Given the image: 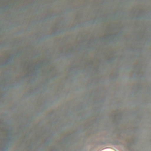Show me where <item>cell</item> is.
Segmentation results:
<instances>
[{
    "instance_id": "obj_1",
    "label": "cell",
    "mask_w": 151,
    "mask_h": 151,
    "mask_svg": "<svg viewBox=\"0 0 151 151\" xmlns=\"http://www.w3.org/2000/svg\"><path fill=\"white\" fill-rule=\"evenodd\" d=\"M102 151H115V150L111 148H107V149H105L104 150H103Z\"/></svg>"
}]
</instances>
